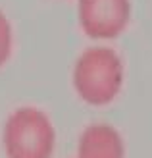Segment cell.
<instances>
[{"mask_svg":"<svg viewBox=\"0 0 152 158\" xmlns=\"http://www.w3.org/2000/svg\"><path fill=\"white\" fill-rule=\"evenodd\" d=\"M6 158H52L56 129L50 116L37 106H19L2 127Z\"/></svg>","mask_w":152,"mask_h":158,"instance_id":"cell-2","label":"cell"},{"mask_svg":"<svg viewBox=\"0 0 152 158\" xmlns=\"http://www.w3.org/2000/svg\"><path fill=\"white\" fill-rule=\"evenodd\" d=\"M14 50V27L8 15L0 10V69H2Z\"/></svg>","mask_w":152,"mask_h":158,"instance_id":"cell-5","label":"cell"},{"mask_svg":"<svg viewBox=\"0 0 152 158\" xmlns=\"http://www.w3.org/2000/svg\"><path fill=\"white\" fill-rule=\"evenodd\" d=\"M131 14V0H77L79 27L92 41L119 37L129 25Z\"/></svg>","mask_w":152,"mask_h":158,"instance_id":"cell-3","label":"cell"},{"mask_svg":"<svg viewBox=\"0 0 152 158\" xmlns=\"http://www.w3.org/2000/svg\"><path fill=\"white\" fill-rule=\"evenodd\" d=\"M123 60L112 46L94 44L77 56L71 69V85L85 104L100 108L117 98L123 87Z\"/></svg>","mask_w":152,"mask_h":158,"instance_id":"cell-1","label":"cell"},{"mask_svg":"<svg viewBox=\"0 0 152 158\" xmlns=\"http://www.w3.org/2000/svg\"><path fill=\"white\" fill-rule=\"evenodd\" d=\"M77 158H125L121 133L108 123L85 127L77 143Z\"/></svg>","mask_w":152,"mask_h":158,"instance_id":"cell-4","label":"cell"}]
</instances>
